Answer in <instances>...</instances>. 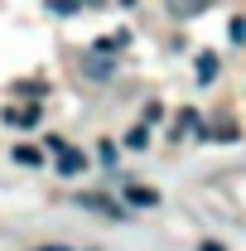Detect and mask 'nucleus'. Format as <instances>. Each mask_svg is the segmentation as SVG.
<instances>
[{"instance_id":"8","label":"nucleus","mask_w":246,"mask_h":251,"mask_svg":"<svg viewBox=\"0 0 246 251\" xmlns=\"http://www.w3.org/2000/svg\"><path fill=\"white\" fill-rule=\"evenodd\" d=\"M125 49V34H106V39H97V53H116Z\"/></svg>"},{"instance_id":"15","label":"nucleus","mask_w":246,"mask_h":251,"mask_svg":"<svg viewBox=\"0 0 246 251\" xmlns=\"http://www.w3.org/2000/svg\"><path fill=\"white\" fill-rule=\"evenodd\" d=\"M198 251H227V247H217V242H203V247H198Z\"/></svg>"},{"instance_id":"3","label":"nucleus","mask_w":246,"mask_h":251,"mask_svg":"<svg viewBox=\"0 0 246 251\" xmlns=\"http://www.w3.org/2000/svg\"><path fill=\"white\" fill-rule=\"evenodd\" d=\"M82 164H87V159H82V150H73V145H63V150H58V174H68V179H73V174H82Z\"/></svg>"},{"instance_id":"14","label":"nucleus","mask_w":246,"mask_h":251,"mask_svg":"<svg viewBox=\"0 0 246 251\" xmlns=\"http://www.w3.org/2000/svg\"><path fill=\"white\" fill-rule=\"evenodd\" d=\"M49 10H53V15H73V10H77V0H49Z\"/></svg>"},{"instance_id":"10","label":"nucleus","mask_w":246,"mask_h":251,"mask_svg":"<svg viewBox=\"0 0 246 251\" xmlns=\"http://www.w3.org/2000/svg\"><path fill=\"white\" fill-rule=\"evenodd\" d=\"M125 145H130V150H145V145H150V130H145V126H135V130L125 135Z\"/></svg>"},{"instance_id":"13","label":"nucleus","mask_w":246,"mask_h":251,"mask_svg":"<svg viewBox=\"0 0 246 251\" xmlns=\"http://www.w3.org/2000/svg\"><path fill=\"white\" fill-rule=\"evenodd\" d=\"M97 155H101V164H116V145H111V140H101V145H97Z\"/></svg>"},{"instance_id":"1","label":"nucleus","mask_w":246,"mask_h":251,"mask_svg":"<svg viewBox=\"0 0 246 251\" xmlns=\"http://www.w3.org/2000/svg\"><path fill=\"white\" fill-rule=\"evenodd\" d=\"M77 208H82V213H101V218H111V222L125 218V208L116 198H106V193H77Z\"/></svg>"},{"instance_id":"18","label":"nucleus","mask_w":246,"mask_h":251,"mask_svg":"<svg viewBox=\"0 0 246 251\" xmlns=\"http://www.w3.org/2000/svg\"><path fill=\"white\" fill-rule=\"evenodd\" d=\"M121 5H135V0H121Z\"/></svg>"},{"instance_id":"5","label":"nucleus","mask_w":246,"mask_h":251,"mask_svg":"<svg viewBox=\"0 0 246 251\" xmlns=\"http://www.w3.org/2000/svg\"><path fill=\"white\" fill-rule=\"evenodd\" d=\"M217 77V53H198V82H213Z\"/></svg>"},{"instance_id":"11","label":"nucleus","mask_w":246,"mask_h":251,"mask_svg":"<svg viewBox=\"0 0 246 251\" xmlns=\"http://www.w3.org/2000/svg\"><path fill=\"white\" fill-rule=\"evenodd\" d=\"M15 159H20V164H44V155H39L34 145H20V150H15Z\"/></svg>"},{"instance_id":"12","label":"nucleus","mask_w":246,"mask_h":251,"mask_svg":"<svg viewBox=\"0 0 246 251\" xmlns=\"http://www.w3.org/2000/svg\"><path fill=\"white\" fill-rule=\"evenodd\" d=\"M227 34H232V44H246V15H237V20L227 25Z\"/></svg>"},{"instance_id":"6","label":"nucleus","mask_w":246,"mask_h":251,"mask_svg":"<svg viewBox=\"0 0 246 251\" xmlns=\"http://www.w3.org/2000/svg\"><path fill=\"white\" fill-rule=\"evenodd\" d=\"M5 121H10V126H34V121H39V101L25 106V111H5Z\"/></svg>"},{"instance_id":"4","label":"nucleus","mask_w":246,"mask_h":251,"mask_svg":"<svg viewBox=\"0 0 246 251\" xmlns=\"http://www.w3.org/2000/svg\"><path fill=\"white\" fill-rule=\"evenodd\" d=\"M125 198H130L135 208H154V203H159V193H154V188H140V184H130V188H125Z\"/></svg>"},{"instance_id":"16","label":"nucleus","mask_w":246,"mask_h":251,"mask_svg":"<svg viewBox=\"0 0 246 251\" xmlns=\"http://www.w3.org/2000/svg\"><path fill=\"white\" fill-rule=\"evenodd\" d=\"M34 251H73V247H34Z\"/></svg>"},{"instance_id":"17","label":"nucleus","mask_w":246,"mask_h":251,"mask_svg":"<svg viewBox=\"0 0 246 251\" xmlns=\"http://www.w3.org/2000/svg\"><path fill=\"white\" fill-rule=\"evenodd\" d=\"M77 5H106V0H77Z\"/></svg>"},{"instance_id":"7","label":"nucleus","mask_w":246,"mask_h":251,"mask_svg":"<svg viewBox=\"0 0 246 251\" xmlns=\"http://www.w3.org/2000/svg\"><path fill=\"white\" fill-rule=\"evenodd\" d=\"M213 0H174V15L184 20V15H198V10H208Z\"/></svg>"},{"instance_id":"2","label":"nucleus","mask_w":246,"mask_h":251,"mask_svg":"<svg viewBox=\"0 0 246 251\" xmlns=\"http://www.w3.org/2000/svg\"><path fill=\"white\" fill-rule=\"evenodd\" d=\"M188 135H193V140H208V126H203L198 111H179V116H174V140H188Z\"/></svg>"},{"instance_id":"9","label":"nucleus","mask_w":246,"mask_h":251,"mask_svg":"<svg viewBox=\"0 0 246 251\" xmlns=\"http://www.w3.org/2000/svg\"><path fill=\"white\" fill-rule=\"evenodd\" d=\"M213 140H242V126H237V121H222L213 130Z\"/></svg>"}]
</instances>
